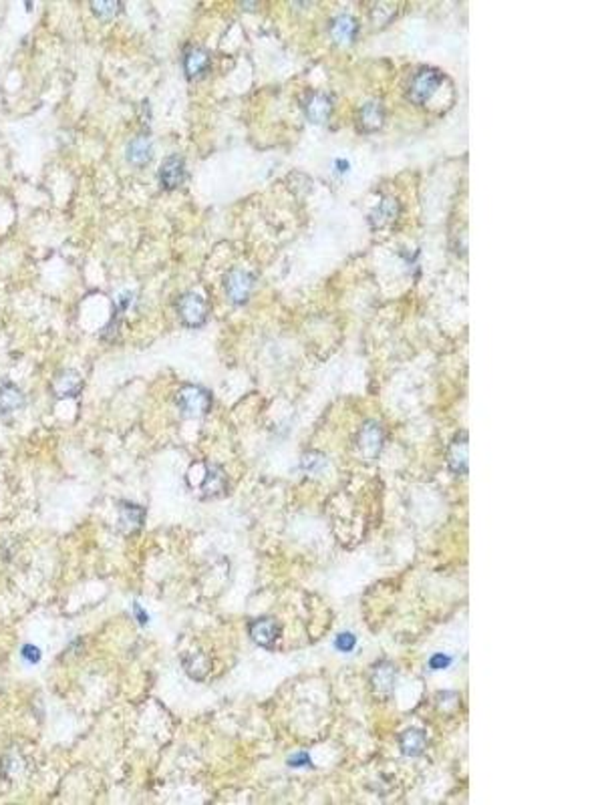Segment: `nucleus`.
Masks as SVG:
<instances>
[{
  "label": "nucleus",
  "instance_id": "f257e3e1",
  "mask_svg": "<svg viewBox=\"0 0 604 805\" xmlns=\"http://www.w3.org/2000/svg\"><path fill=\"white\" fill-rule=\"evenodd\" d=\"M441 81H443V75L437 71V69H431V67H423V69H419L417 73L411 77V81H409V89H407V97L413 101V103H417V105H423L425 101H429L431 99V95L441 87Z\"/></svg>",
  "mask_w": 604,
  "mask_h": 805
},
{
  "label": "nucleus",
  "instance_id": "f03ea898",
  "mask_svg": "<svg viewBox=\"0 0 604 805\" xmlns=\"http://www.w3.org/2000/svg\"><path fill=\"white\" fill-rule=\"evenodd\" d=\"M175 405L180 407L182 415H186V417H201L212 407V395L206 388L187 385V387H182L177 391Z\"/></svg>",
  "mask_w": 604,
  "mask_h": 805
},
{
  "label": "nucleus",
  "instance_id": "7ed1b4c3",
  "mask_svg": "<svg viewBox=\"0 0 604 805\" xmlns=\"http://www.w3.org/2000/svg\"><path fill=\"white\" fill-rule=\"evenodd\" d=\"M177 314H180L184 325L198 328V326H201L208 320V304H206V300L200 295L186 292V295L180 296V300H177Z\"/></svg>",
  "mask_w": 604,
  "mask_h": 805
},
{
  "label": "nucleus",
  "instance_id": "20e7f679",
  "mask_svg": "<svg viewBox=\"0 0 604 805\" xmlns=\"http://www.w3.org/2000/svg\"><path fill=\"white\" fill-rule=\"evenodd\" d=\"M252 286H254V278L246 270H230L226 274V280H224L226 296L238 306L248 302L250 295H252Z\"/></svg>",
  "mask_w": 604,
  "mask_h": 805
},
{
  "label": "nucleus",
  "instance_id": "39448f33",
  "mask_svg": "<svg viewBox=\"0 0 604 805\" xmlns=\"http://www.w3.org/2000/svg\"><path fill=\"white\" fill-rule=\"evenodd\" d=\"M383 441H385L383 429H381L377 423H367V425L358 431L356 447H358V451H361L363 457L373 459V457H377V455L381 453V449H383Z\"/></svg>",
  "mask_w": 604,
  "mask_h": 805
},
{
  "label": "nucleus",
  "instance_id": "423d86ee",
  "mask_svg": "<svg viewBox=\"0 0 604 805\" xmlns=\"http://www.w3.org/2000/svg\"><path fill=\"white\" fill-rule=\"evenodd\" d=\"M157 177H159V184L163 189H175L184 184L186 180V163H184V157L182 155H170L161 168L157 171Z\"/></svg>",
  "mask_w": 604,
  "mask_h": 805
},
{
  "label": "nucleus",
  "instance_id": "0eeeda50",
  "mask_svg": "<svg viewBox=\"0 0 604 805\" xmlns=\"http://www.w3.org/2000/svg\"><path fill=\"white\" fill-rule=\"evenodd\" d=\"M302 111L307 115V119L312 123H325L326 119L330 117V111H333V101L326 93L321 91H312L304 97L302 101Z\"/></svg>",
  "mask_w": 604,
  "mask_h": 805
},
{
  "label": "nucleus",
  "instance_id": "6e6552de",
  "mask_svg": "<svg viewBox=\"0 0 604 805\" xmlns=\"http://www.w3.org/2000/svg\"><path fill=\"white\" fill-rule=\"evenodd\" d=\"M250 636L256 644L270 649L280 638V624L274 618H258L250 624Z\"/></svg>",
  "mask_w": 604,
  "mask_h": 805
},
{
  "label": "nucleus",
  "instance_id": "1a4fd4ad",
  "mask_svg": "<svg viewBox=\"0 0 604 805\" xmlns=\"http://www.w3.org/2000/svg\"><path fill=\"white\" fill-rule=\"evenodd\" d=\"M125 157L135 168L147 165L152 161V157H154V145H152L149 135H137V137H133V140L129 141V145L125 149Z\"/></svg>",
  "mask_w": 604,
  "mask_h": 805
},
{
  "label": "nucleus",
  "instance_id": "9d476101",
  "mask_svg": "<svg viewBox=\"0 0 604 805\" xmlns=\"http://www.w3.org/2000/svg\"><path fill=\"white\" fill-rule=\"evenodd\" d=\"M226 473L217 465L208 464L203 469V478L200 481V492L203 497H216L226 489Z\"/></svg>",
  "mask_w": 604,
  "mask_h": 805
},
{
  "label": "nucleus",
  "instance_id": "9b49d317",
  "mask_svg": "<svg viewBox=\"0 0 604 805\" xmlns=\"http://www.w3.org/2000/svg\"><path fill=\"white\" fill-rule=\"evenodd\" d=\"M210 69V55L201 47H187L184 53V71L187 79L201 77Z\"/></svg>",
  "mask_w": 604,
  "mask_h": 805
},
{
  "label": "nucleus",
  "instance_id": "f8f14e48",
  "mask_svg": "<svg viewBox=\"0 0 604 805\" xmlns=\"http://www.w3.org/2000/svg\"><path fill=\"white\" fill-rule=\"evenodd\" d=\"M385 123V109L379 101H369L358 109V127L363 131H379Z\"/></svg>",
  "mask_w": 604,
  "mask_h": 805
},
{
  "label": "nucleus",
  "instance_id": "ddd939ff",
  "mask_svg": "<svg viewBox=\"0 0 604 805\" xmlns=\"http://www.w3.org/2000/svg\"><path fill=\"white\" fill-rule=\"evenodd\" d=\"M448 464L450 469L457 475L467 473V435L459 433L451 441L448 449Z\"/></svg>",
  "mask_w": 604,
  "mask_h": 805
},
{
  "label": "nucleus",
  "instance_id": "4468645a",
  "mask_svg": "<svg viewBox=\"0 0 604 805\" xmlns=\"http://www.w3.org/2000/svg\"><path fill=\"white\" fill-rule=\"evenodd\" d=\"M328 31H330V36H333L337 43L349 45V43L356 36L358 25H356L355 16L341 15L335 16V18L330 20V29H328Z\"/></svg>",
  "mask_w": 604,
  "mask_h": 805
},
{
  "label": "nucleus",
  "instance_id": "2eb2a0df",
  "mask_svg": "<svg viewBox=\"0 0 604 805\" xmlns=\"http://www.w3.org/2000/svg\"><path fill=\"white\" fill-rule=\"evenodd\" d=\"M83 387V379L81 374L75 371H62L55 383H53V391L59 399H69V397H77Z\"/></svg>",
  "mask_w": 604,
  "mask_h": 805
},
{
  "label": "nucleus",
  "instance_id": "dca6fc26",
  "mask_svg": "<svg viewBox=\"0 0 604 805\" xmlns=\"http://www.w3.org/2000/svg\"><path fill=\"white\" fill-rule=\"evenodd\" d=\"M22 407H25L22 391L16 387V385H13V383H4L0 387V415L8 417L15 411H20Z\"/></svg>",
  "mask_w": 604,
  "mask_h": 805
},
{
  "label": "nucleus",
  "instance_id": "f3484780",
  "mask_svg": "<svg viewBox=\"0 0 604 805\" xmlns=\"http://www.w3.org/2000/svg\"><path fill=\"white\" fill-rule=\"evenodd\" d=\"M371 682L379 695H391L395 686V668L389 663H379L373 668Z\"/></svg>",
  "mask_w": 604,
  "mask_h": 805
},
{
  "label": "nucleus",
  "instance_id": "a211bd4d",
  "mask_svg": "<svg viewBox=\"0 0 604 805\" xmlns=\"http://www.w3.org/2000/svg\"><path fill=\"white\" fill-rule=\"evenodd\" d=\"M427 747V737L419 729H407L401 735V751L407 757H417Z\"/></svg>",
  "mask_w": 604,
  "mask_h": 805
},
{
  "label": "nucleus",
  "instance_id": "6ab92c4d",
  "mask_svg": "<svg viewBox=\"0 0 604 805\" xmlns=\"http://www.w3.org/2000/svg\"><path fill=\"white\" fill-rule=\"evenodd\" d=\"M143 520H145V511L135 503H123L121 506V513H119V527L123 529L125 534L129 532H140L143 526Z\"/></svg>",
  "mask_w": 604,
  "mask_h": 805
},
{
  "label": "nucleus",
  "instance_id": "aec40b11",
  "mask_svg": "<svg viewBox=\"0 0 604 805\" xmlns=\"http://www.w3.org/2000/svg\"><path fill=\"white\" fill-rule=\"evenodd\" d=\"M397 214H399V203L395 200H383L371 212L369 222H371L375 228H385L387 224H391L395 219Z\"/></svg>",
  "mask_w": 604,
  "mask_h": 805
},
{
  "label": "nucleus",
  "instance_id": "412c9836",
  "mask_svg": "<svg viewBox=\"0 0 604 805\" xmlns=\"http://www.w3.org/2000/svg\"><path fill=\"white\" fill-rule=\"evenodd\" d=\"M131 302H133V292H129V290L119 292V295L115 296V302H113V316H111V323H109L107 330H105V334H107L109 330L117 332V326H119V323H121V316H123L125 312L129 310Z\"/></svg>",
  "mask_w": 604,
  "mask_h": 805
},
{
  "label": "nucleus",
  "instance_id": "4be33fe9",
  "mask_svg": "<svg viewBox=\"0 0 604 805\" xmlns=\"http://www.w3.org/2000/svg\"><path fill=\"white\" fill-rule=\"evenodd\" d=\"M325 467H326L325 455L318 453V451H312V453H309V455L302 457V469H304L307 473H310V475H321V473L325 471Z\"/></svg>",
  "mask_w": 604,
  "mask_h": 805
},
{
  "label": "nucleus",
  "instance_id": "5701e85b",
  "mask_svg": "<svg viewBox=\"0 0 604 805\" xmlns=\"http://www.w3.org/2000/svg\"><path fill=\"white\" fill-rule=\"evenodd\" d=\"M91 11L101 20H111L121 13V4L119 2H91Z\"/></svg>",
  "mask_w": 604,
  "mask_h": 805
},
{
  "label": "nucleus",
  "instance_id": "b1692460",
  "mask_svg": "<svg viewBox=\"0 0 604 805\" xmlns=\"http://www.w3.org/2000/svg\"><path fill=\"white\" fill-rule=\"evenodd\" d=\"M335 644H337V649H339V651L351 652L356 647V638L351 635V632H341V635L337 636Z\"/></svg>",
  "mask_w": 604,
  "mask_h": 805
},
{
  "label": "nucleus",
  "instance_id": "393cba45",
  "mask_svg": "<svg viewBox=\"0 0 604 805\" xmlns=\"http://www.w3.org/2000/svg\"><path fill=\"white\" fill-rule=\"evenodd\" d=\"M20 654H22V658L27 661V663H31V665H36L39 661H41V649H36L34 644H25L22 647V651H20Z\"/></svg>",
  "mask_w": 604,
  "mask_h": 805
},
{
  "label": "nucleus",
  "instance_id": "a878e982",
  "mask_svg": "<svg viewBox=\"0 0 604 805\" xmlns=\"http://www.w3.org/2000/svg\"><path fill=\"white\" fill-rule=\"evenodd\" d=\"M453 661H451V656H448V654H443V652H437V654H434L431 656V661H429V666L431 668H448V666L451 665Z\"/></svg>",
  "mask_w": 604,
  "mask_h": 805
},
{
  "label": "nucleus",
  "instance_id": "bb28decb",
  "mask_svg": "<svg viewBox=\"0 0 604 805\" xmlns=\"http://www.w3.org/2000/svg\"><path fill=\"white\" fill-rule=\"evenodd\" d=\"M288 765L290 767H307V765H310V755L309 753H296L288 759Z\"/></svg>",
  "mask_w": 604,
  "mask_h": 805
},
{
  "label": "nucleus",
  "instance_id": "cd10ccee",
  "mask_svg": "<svg viewBox=\"0 0 604 805\" xmlns=\"http://www.w3.org/2000/svg\"><path fill=\"white\" fill-rule=\"evenodd\" d=\"M133 614H135V618H137V622H140V626H145L147 622H149V616H147V612L141 608L140 604L133 602Z\"/></svg>",
  "mask_w": 604,
  "mask_h": 805
},
{
  "label": "nucleus",
  "instance_id": "c85d7f7f",
  "mask_svg": "<svg viewBox=\"0 0 604 805\" xmlns=\"http://www.w3.org/2000/svg\"><path fill=\"white\" fill-rule=\"evenodd\" d=\"M335 171H337V173L349 171V161H347V159H335Z\"/></svg>",
  "mask_w": 604,
  "mask_h": 805
}]
</instances>
